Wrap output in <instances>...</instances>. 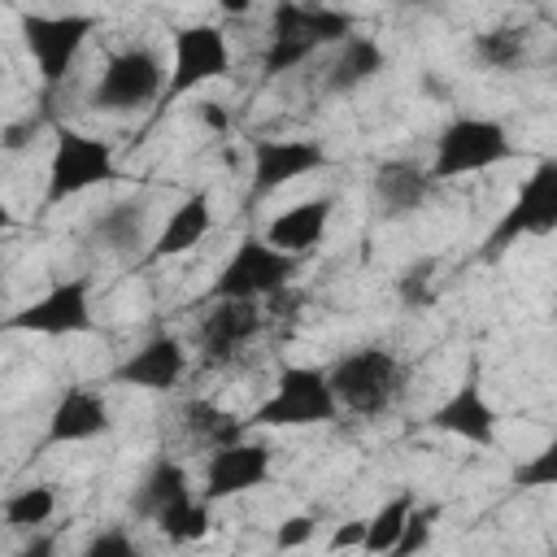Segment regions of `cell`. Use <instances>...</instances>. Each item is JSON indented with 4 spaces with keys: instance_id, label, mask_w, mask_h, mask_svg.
I'll list each match as a JSON object with an SVG mask.
<instances>
[{
    "instance_id": "obj_39",
    "label": "cell",
    "mask_w": 557,
    "mask_h": 557,
    "mask_svg": "<svg viewBox=\"0 0 557 557\" xmlns=\"http://www.w3.org/2000/svg\"><path fill=\"white\" fill-rule=\"evenodd\" d=\"M392 4H405V9H418V4H426V0H392Z\"/></svg>"
},
{
    "instance_id": "obj_26",
    "label": "cell",
    "mask_w": 557,
    "mask_h": 557,
    "mask_svg": "<svg viewBox=\"0 0 557 557\" xmlns=\"http://www.w3.org/2000/svg\"><path fill=\"white\" fill-rule=\"evenodd\" d=\"M413 505H418L413 492H396V496H387V500L366 518V544H361V553H396L400 531H405Z\"/></svg>"
},
{
    "instance_id": "obj_30",
    "label": "cell",
    "mask_w": 557,
    "mask_h": 557,
    "mask_svg": "<svg viewBox=\"0 0 557 557\" xmlns=\"http://www.w3.org/2000/svg\"><path fill=\"white\" fill-rule=\"evenodd\" d=\"M396 296H400V305H409V309L435 305V261L422 257V261L405 265L400 278H396Z\"/></svg>"
},
{
    "instance_id": "obj_35",
    "label": "cell",
    "mask_w": 557,
    "mask_h": 557,
    "mask_svg": "<svg viewBox=\"0 0 557 557\" xmlns=\"http://www.w3.org/2000/svg\"><path fill=\"white\" fill-rule=\"evenodd\" d=\"M35 131H39V117H35V113H26L22 122H9V126H4V152H22V148L35 139Z\"/></svg>"
},
{
    "instance_id": "obj_37",
    "label": "cell",
    "mask_w": 557,
    "mask_h": 557,
    "mask_svg": "<svg viewBox=\"0 0 557 557\" xmlns=\"http://www.w3.org/2000/svg\"><path fill=\"white\" fill-rule=\"evenodd\" d=\"M218 4V13H226V17H244L248 9H252V0H213Z\"/></svg>"
},
{
    "instance_id": "obj_15",
    "label": "cell",
    "mask_w": 557,
    "mask_h": 557,
    "mask_svg": "<svg viewBox=\"0 0 557 557\" xmlns=\"http://www.w3.org/2000/svg\"><path fill=\"white\" fill-rule=\"evenodd\" d=\"M191 357H187V344L170 331H157L148 335L131 357H122L109 374V383H122V387H139V392H174L187 374Z\"/></svg>"
},
{
    "instance_id": "obj_5",
    "label": "cell",
    "mask_w": 557,
    "mask_h": 557,
    "mask_svg": "<svg viewBox=\"0 0 557 557\" xmlns=\"http://www.w3.org/2000/svg\"><path fill=\"white\" fill-rule=\"evenodd\" d=\"M109 178H117V157L113 144L74 126H57L52 131V157H48V183H44V205L57 209L74 196H87L96 187H104Z\"/></svg>"
},
{
    "instance_id": "obj_33",
    "label": "cell",
    "mask_w": 557,
    "mask_h": 557,
    "mask_svg": "<svg viewBox=\"0 0 557 557\" xmlns=\"http://www.w3.org/2000/svg\"><path fill=\"white\" fill-rule=\"evenodd\" d=\"M83 553H87V557H135V540H131L122 527H109V531L91 535Z\"/></svg>"
},
{
    "instance_id": "obj_13",
    "label": "cell",
    "mask_w": 557,
    "mask_h": 557,
    "mask_svg": "<svg viewBox=\"0 0 557 557\" xmlns=\"http://www.w3.org/2000/svg\"><path fill=\"white\" fill-rule=\"evenodd\" d=\"M270 466H274V453L265 440H235V444H222V448H209V461H205V487L200 496L205 500H231V496H244V492H257L265 479H270Z\"/></svg>"
},
{
    "instance_id": "obj_6",
    "label": "cell",
    "mask_w": 557,
    "mask_h": 557,
    "mask_svg": "<svg viewBox=\"0 0 557 557\" xmlns=\"http://www.w3.org/2000/svg\"><path fill=\"white\" fill-rule=\"evenodd\" d=\"M513 152H518V148H513V135H509L505 122L461 113V117H453V122L435 135L431 178H435V183H448V178L483 174V170H492V165H505Z\"/></svg>"
},
{
    "instance_id": "obj_27",
    "label": "cell",
    "mask_w": 557,
    "mask_h": 557,
    "mask_svg": "<svg viewBox=\"0 0 557 557\" xmlns=\"http://www.w3.org/2000/svg\"><path fill=\"white\" fill-rule=\"evenodd\" d=\"M470 52H474L479 65L509 74V70H518V65L527 61V30H518V26H492V30H479V35L470 39Z\"/></svg>"
},
{
    "instance_id": "obj_1",
    "label": "cell",
    "mask_w": 557,
    "mask_h": 557,
    "mask_svg": "<svg viewBox=\"0 0 557 557\" xmlns=\"http://www.w3.org/2000/svg\"><path fill=\"white\" fill-rule=\"evenodd\" d=\"M357 13L339 4H305V0H274L270 9V39L261 52V74L278 78L296 65H305L313 52L344 44L357 35Z\"/></svg>"
},
{
    "instance_id": "obj_19",
    "label": "cell",
    "mask_w": 557,
    "mask_h": 557,
    "mask_svg": "<svg viewBox=\"0 0 557 557\" xmlns=\"http://www.w3.org/2000/svg\"><path fill=\"white\" fill-rule=\"evenodd\" d=\"M331 218H335V196H309V200H296V205H287L283 213H274L261 235H265L274 248H283V252H292V257L305 261V257L326 239Z\"/></svg>"
},
{
    "instance_id": "obj_34",
    "label": "cell",
    "mask_w": 557,
    "mask_h": 557,
    "mask_svg": "<svg viewBox=\"0 0 557 557\" xmlns=\"http://www.w3.org/2000/svg\"><path fill=\"white\" fill-rule=\"evenodd\" d=\"M361 544H366V518L339 522V527L331 531V540H326V548H331V553H339V548H361Z\"/></svg>"
},
{
    "instance_id": "obj_25",
    "label": "cell",
    "mask_w": 557,
    "mask_h": 557,
    "mask_svg": "<svg viewBox=\"0 0 557 557\" xmlns=\"http://www.w3.org/2000/svg\"><path fill=\"white\" fill-rule=\"evenodd\" d=\"M0 513H4V527H9V531H39V527H48L52 513H57V487H52V483L17 487V492L4 496Z\"/></svg>"
},
{
    "instance_id": "obj_12",
    "label": "cell",
    "mask_w": 557,
    "mask_h": 557,
    "mask_svg": "<svg viewBox=\"0 0 557 557\" xmlns=\"http://www.w3.org/2000/svg\"><path fill=\"white\" fill-rule=\"evenodd\" d=\"M4 331H26V335H87V331H96L91 278H57L30 305L9 313Z\"/></svg>"
},
{
    "instance_id": "obj_16",
    "label": "cell",
    "mask_w": 557,
    "mask_h": 557,
    "mask_svg": "<svg viewBox=\"0 0 557 557\" xmlns=\"http://www.w3.org/2000/svg\"><path fill=\"white\" fill-rule=\"evenodd\" d=\"M257 335H261V300H209V313L196 326V344L209 366L231 361Z\"/></svg>"
},
{
    "instance_id": "obj_7",
    "label": "cell",
    "mask_w": 557,
    "mask_h": 557,
    "mask_svg": "<svg viewBox=\"0 0 557 557\" xmlns=\"http://www.w3.org/2000/svg\"><path fill=\"white\" fill-rule=\"evenodd\" d=\"M300 270V257L274 248L265 235H244L209 283V300H270Z\"/></svg>"
},
{
    "instance_id": "obj_3",
    "label": "cell",
    "mask_w": 557,
    "mask_h": 557,
    "mask_svg": "<svg viewBox=\"0 0 557 557\" xmlns=\"http://www.w3.org/2000/svg\"><path fill=\"white\" fill-rule=\"evenodd\" d=\"M339 396L331 387L326 366H283L274 392L248 413V431H296V426H326L335 422Z\"/></svg>"
},
{
    "instance_id": "obj_8",
    "label": "cell",
    "mask_w": 557,
    "mask_h": 557,
    "mask_svg": "<svg viewBox=\"0 0 557 557\" xmlns=\"http://www.w3.org/2000/svg\"><path fill=\"white\" fill-rule=\"evenodd\" d=\"M165 65L148 44H126L104 57L96 87H91V109L100 113H135L152 100L165 96Z\"/></svg>"
},
{
    "instance_id": "obj_29",
    "label": "cell",
    "mask_w": 557,
    "mask_h": 557,
    "mask_svg": "<svg viewBox=\"0 0 557 557\" xmlns=\"http://www.w3.org/2000/svg\"><path fill=\"white\" fill-rule=\"evenodd\" d=\"M509 487L518 492H557V435L544 440L527 461L509 470Z\"/></svg>"
},
{
    "instance_id": "obj_20",
    "label": "cell",
    "mask_w": 557,
    "mask_h": 557,
    "mask_svg": "<svg viewBox=\"0 0 557 557\" xmlns=\"http://www.w3.org/2000/svg\"><path fill=\"white\" fill-rule=\"evenodd\" d=\"M209 231H213V205H209V191H187V196L165 213V222L157 226L152 244L144 248V261L157 265V261L183 257V252H191Z\"/></svg>"
},
{
    "instance_id": "obj_31",
    "label": "cell",
    "mask_w": 557,
    "mask_h": 557,
    "mask_svg": "<svg viewBox=\"0 0 557 557\" xmlns=\"http://www.w3.org/2000/svg\"><path fill=\"white\" fill-rule=\"evenodd\" d=\"M440 505H413V513H409V522H405V531H400V544H396V557H409V553H418V548H426L431 544V531H435V522H440Z\"/></svg>"
},
{
    "instance_id": "obj_21",
    "label": "cell",
    "mask_w": 557,
    "mask_h": 557,
    "mask_svg": "<svg viewBox=\"0 0 557 557\" xmlns=\"http://www.w3.org/2000/svg\"><path fill=\"white\" fill-rule=\"evenodd\" d=\"M383 65H387V52L370 35H348L344 44H335V52L322 70V87L331 96H348V91L366 87L370 78H379Z\"/></svg>"
},
{
    "instance_id": "obj_2",
    "label": "cell",
    "mask_w": 557,
    "mask_h": 557,
    "mask_svg": "<svg viewBox=\"0 0 557 557\" xmlns=\"http://www.w3.org/2000/svg\"><path fill=\"white\" fill-rule=\"evenodd\" d=\"M326 370H331V387L339 396V409L357 413V418H383L405 396V379H409L405 361L383 344L348 348Z\"/></svg>"
},
{
    "instance_id": "obj_32",
    "label": "cell",
    "mask_w": 557,
    "mask_h": 557,
    "mask_svg": "<svg viewBox=\"0 0 557 557\" xmlns=\"http://www.w3.org/2000/svg\"><path fill=\"white\" fill-rule=\"evenodd\" d=\"M313 531H318V518H313V513H292V518L278 522L274 548H305V544L313 540Z\"/></svg>"
},
{
    "instance_id": "obj_36",
    "label": "cell",
    "mask_w": 557,
    "mask_h": 557,
    "mask_svg": "<svg viewBox=\"0 0 557 557\" xmlns=\"http://www.w3.org/2000/svg\"><path fill=\"white\" fill-rule=\"evenodd\" d=\"M200 122L209 126V131H226V113H222V104H200Z\"/></svg>"
},
{
    "instance_id": "obj_23",
    "label": "cell",
    "mask_w": 557,
    "mask_h": 557,
    "mask_svg": "<svg viewBox=\"0 0 557 557\" xmlns=\"http://www.w3.org/2000/svg\"><path fill=\"white\" fill-rule=\"evenodd\" d=\"M183 496H191V479H187L183 461L157 457V461L144 470V479L135 483V492H131V513L144 518V522H152L161 509H170V505L183 500Z\"/></svg>"
},
{
    "instance_id": "obj_40",
    "label": "cell",
    "mask_w": 557,
    "mask_h": 557,
    "mask_svg": "<svg viewBox=\"0 0 557 557\" xmlns=\"http://www.w3.org/2000/svg\"><path fill=\"white\" fill-rule=\"evenodd\" d=\"M553 322H557V296H553Z\"/></svg>"
},
{
    "instance_id": "obj_18",
    "label": "cell",
    "mask_w": 557,
    "mask_h": 557,
    "mask_svg": "<svg viewBox=\"0 0 557 557\" xmlns=\"http://www.w3.org/2000/svg\"><path fill=\"white\" fill-rule=\"evenodd\" d=\"M431 191H435L431 170H422L413 161H383L370 174V200H374L379 218H387V222L413 218L431 200Z\"/></svg>"
},
{
    "instance_id": "obj_4",
    "label": "cell",
    "mask_w": 557,
    "mask_h": 557,
    "mask_svg": "<svg viewBox=\"0 0 557 557\" xmlns=\"http://www.w3.org/2000/svg\"><path fill=\"white\" fill-rule=\"evenodd\" d=\"M535 235H557V157H540L531 174L518 183L513 200L500 209V218L487 226L479 257L496 261L513 244L535 239Z\"/></svg>"
},
{
    "instance_id": "obj_28",
    "label": "cell",
    "mask_w": 557,
    "mask_h": 557,
    "mask_svg": "<svg viewBox=\"0 0 557 557\" xmlns=\"http://www.w3.org/2000/svg\"><path fill=\"white\" fill-rule=\"evenodd\" d=\"M209 505L213 500H205V496H183V500H174L170 509H161L157 518H152V527L170 540V544H196V540H205L209 535Z\"/></svg>"
},
{
    "instance_id": "obj_14",
    "label": "cell",
    "mask_w": 557,
    "mask_h": 557,
    "mask_svg": "<svg viewBox=\"0 0 557 557\" xmlns=\"http://www.w3.org/2000/svg\"><path fill=\"white\" fill-rule=\"evenodd\" d=\"M331 165V152L318 144V139H257L252 144V200L261 196H274L278 187L305 178V174H318Z\"/></svg>"
},
{
    "instance_id": "obj_24",
    "label": "cell",
    "mask_w": 557,
    "mask_h": 557,
    "mask_svg": "<svg viewBox=\"0 0 557 557\" xmlns=\"http://www.w3.org/2000/svg\"><path fill=\"white\" fill-rule=\"evenodd\" d=\"M183 426L200 448H222L248 435V418L222 409L218 400H187L183 405Z\"/></svg>"
},
{
    "instance_id": "obj_9",
    "label": "cell",
    "mask_w": 557,
    "mask_h": 557,
    "mask_svg": "<svg viewBox=\"0 0 557 557\" xmlns=\"http://www.w3.org/2000/svg\"><path fill=\"white\" fill-rule=\"evenodd\" d=\"M22 44L35 61L39 83L52 91L65 83L70 65L78 61V52L87 48V39L96 35L100 17L96 13H22Z\"/></svg>"
},
{
    "instance_id": "obj_17",
    "label": "cell",
    "mask_w": 557,
    "mask_h": 557,
    "mask_svg": "<svg viewBox=\"0 0 557 557\" xmlns=\"http://www.w3.org/2000/svg\"><path fill=\"white\" fill-rule=\"evenodd\" d=\"M109 426H113V418H109V405H104V396L96 387H65L57 396V405L48 409L44 448L100 440V435H109Z\"/></svg>"
},
{
    "instance_id": "obj_22",
    "label": "cell",
    "mask_w": 557,
    "mask_h": 557,
    "mask_svg": "<svg viewBox=\"0 0 557 557\" xmlns=\"http://www.w3.org/2000/svg\"><path fill=\"white\" fill-rule=\"evenodd\" d=\"M152 218L144 200H113L91 218V239L109 252H139L144 244H152Z\"/></svg>"
},
{
    "instance_id": "obj_10",
    "label": "cell",
    "mask_w": 557,
    "mask_h": 557,
    "mask_svg": "<svg viewBox=\"0 0 557 557\" xmlns=\"http://www.w3.org/2000/svg\"><path fill=\"white\" fill-rule=\"evenodd\" d=\"M231 74V44L226 30L213 22H187L170 39V74H165V104L200 91L213 78Z\"/></svg>"
},
{
    "instance_id": "obj_38",
    "label": "cell",
    "mask_w": 557,
    "mask_h": 557,
    "mask_svg": "<svg viewBox=\"0 0 557 557\" xmlns=\"http://www.w3.org/2000/svg\"><path fill=\"white\" fill-rule=\"evenodd\" d=\"M44 553H52V540H48V535H35V540L22 548V557H44Z\"/></svg>"
},
{
    "instance_id": "obj_11",
    "label": "cell",
    "mask_w": 557,
    "mask_h": 557,
    "mask_svg": "<svg viewBox=\"0 0 557 557\" xmlns=\"http://www.w3.org/2000/svg\"><path fill=\"white\" fill-rule=\"evenodd\" d=\"M426 426L453 440H466L474 448H496L500 444V409L492 405V396L483 392V374L479 361H470L466 379L426 413Z\"/></svg>"
}]
</instances>
